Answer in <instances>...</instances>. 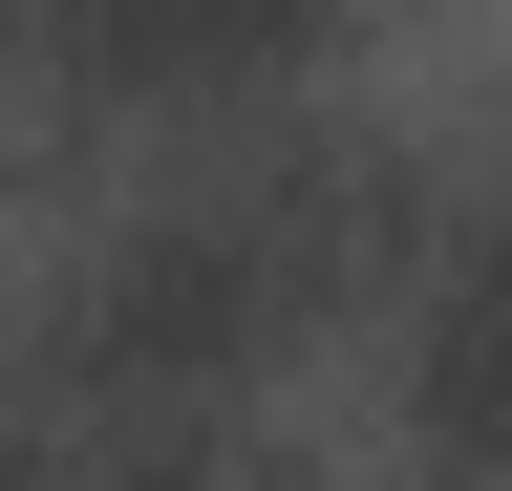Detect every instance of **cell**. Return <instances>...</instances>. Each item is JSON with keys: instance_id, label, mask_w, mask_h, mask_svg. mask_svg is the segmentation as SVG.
<instances>
[{"instance_id": "6da1fadb", "label": "cell", "mask_w": 512, "mask_h": 491, "mask_svg": "<svg viewBox=\"0 0 512 491\" xmlns=\"http://www.w3.org/2000/svg\"><path fill=\"white\" fill-rule=\"evenodd\" d=\"M342 171H384V150L299 129V150H214V171H171V193H128L86 257H64V299H43V385L107 406V427H192L299 321L320 235H342Z\"/></svg>"}, {"instance_id": "7a4b0ae2", "label": "cell", "mask_w": 512, "mask_h": 491, "mask_svg": "<svg viewBox=\"0 0 512 491\" xmlns=\"http://www.w3.org/2000/svg\"><path fill=\"white\" fill-rule=\"evenodd\" d=\"M406 427L427 449H512V171H470L406 235Z\"/></svg>"}, {"instance_id": "3957f363", "label": "cell", "mask_w": 512, "mask_h": 491, "mask_svg": "<svg viewBox=\"0 0 512 491\" xmlns=\"http://www.w3.org/2000/svg\"><path fill=\"white\" fill-rule=\"evenodd\" d=\"M150 491H320V470H235V449H192V427H171V449H150Z\"/></svg>"}]
</instances>
